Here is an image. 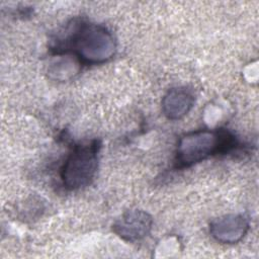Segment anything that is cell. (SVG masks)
I'll return each instance as SVG.
<instances>
[{
  "mask_svg": "<svg viewBox=\"0 0 259 259\" xmlns=\"http://www.w3.org/2000/svg\"><path fill=\"white\" fill-rule=\"evenodd\" d=\"M66 31L65 37L57 40V54L70 53L80 63L99 65L109 61L116 52V40L112 32L101 24L78 21Z\"/></svg>",
  "mask_w": 259,
  "mask_h": 259,
  "instance_id": "6da1fadb",
  "label": "cell"
},
{
  "mask_svg": "<svg viewBox=\"0 0 259 259\" xmlns=\"http://www.w3.org/2000/svg\"><path fill=\"white\" fill-rule=\"evenodd\" d=\"M239 146L236 137L225 128L197 130L183 135L177 144L175 167L185 168L210 156L227 154Z\"/></svg>",
  "mask_w": 259,
  "mask_h": 259,
  "instance_id": "7a4b0ae2",
  "label": "cell"
},
{
  "mask_svg": "<svg viewBox=\"0 0 259 259\" xmlns=\"http://www.w3.org/2000/svg\"><path fill=\"white\" fill-rule=\"evenodd\" d=\"M100 142H91L75 146L65 159L60 171L61 181L68 190H78L92 183L98 167Z\"/></svg>",
  "mask_w": 259,
  "mask_h": 259,
  "instance_id": "3957f363",
  "label": "cell"
},
{
  "mask_svg": "<svg viewBox=\"0 0 259 259\" xmlns=\"http://www.w3.org/2000/svg\"><path fill=\"white\" fill-rule=\"evenodd\" d=\"M153 219L143 209L126 210L112 225V231L122 240L136 242L144 239L152 230Z\"/></svg>",
  "mask_w": 259,
  "mask_h": 259,
  "instance_id": "277c9868",
  "label": "cell"
},
{
  "mask_svg": "<svg viewBox=\"0 0 259 259\" xmlns=\"http://www.w3.org/2000/svg\"><path fill=\"white\" fill-rule=\"evenodd\" d=\"M249 227L247 217L242 213H230L214 219L209 224V233L219 243L236 244L244 238Z\"/></svg>",
  "mask_w": 259,
  "mask_h": 259,
  "instance_id": "5b68a950",
  "label": "cell"
},
{
  "mask_svg": "<svg viewBox=\"0 0 259 259\" xmlns=\"http://www.w3.org/2000/svg\"><path fill=\"white\" fill-rule=\"evenodd\" d=\"M194 94L186 87L170 89L162 99V112L171 120L184 117L194 105Z\"/></svg>",
  "mask_w": 259,
  "mask_h": 259,
  "instance_id": "8992f818",
  "label": "cell"
},
{
  "mask_svg": "<svg viewBox=\"0 0 259 259\" xmlns=\"http://www.w3.org/2000/svg\"><path fill=\"white\" fill-rule=\"evenodd\" d=\"M57 58L49 66V74L52 78L66 81L79 72L80 61L70 53L57 54Z\"/></svg>",
  "mask_w": 259,
  "mask_h": 259,
  "instance_id": "52a82bcc",
  "label": "cell"
}]
</instances>
